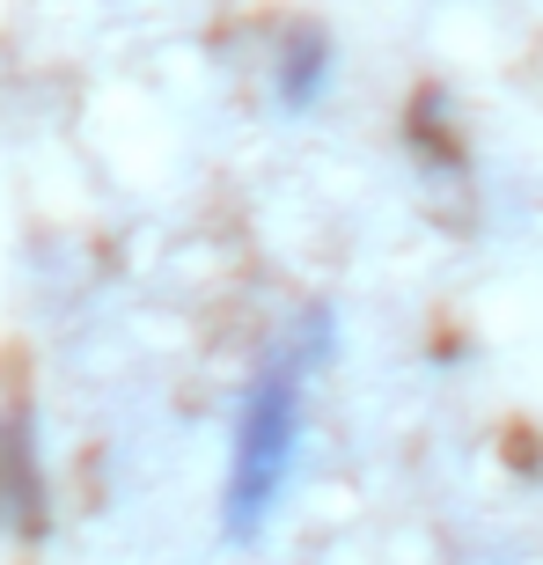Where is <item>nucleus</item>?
<instances>
[{
	"label": "nucleus",
	"instance_id": "f257e3e1",
	"mask_svg": "<svg viewBox=\"0 0 543 565\" xmlns=\"http://www.w3.org/2000/svg\"><path fill=\"white\" fill-rule=\"evenodd\" d=\"M309 440V353L279 345V353L243 382L228 419V470H221V536L251 544L257 529L279 514Z\"/></svg>",
	"mask_w": 543,
	"mask_h": 565
}]
</instances>
